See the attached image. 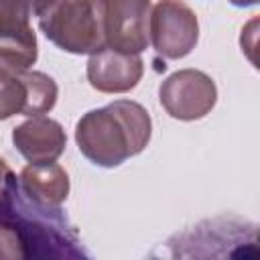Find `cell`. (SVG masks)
<instances>
[{
	"mask_svg": "<svg viewBox=\"0 0 260 260\" xmlns=\"http://www.w3.org/2000/svg\"><path fill=\"white\" fill-rule=\"evenodd\" d=\"M14 114H28L26 71L0 69V120H6Z\"/></svg>",
	"mask_w": 260,
	"mask_h": 260,
	"instance_id": "obj_12",
	"label": "cell"
},
{
	"mask_svg": "<svg viewBox=\"0 0 260 260\" xmlns=\"http://www.w3.org/2000/svg\"><path fill=\"white\" fill-rule=\"evenodd\" d=\"M35 2H37V0H32V4H35Z\"/></svg>",
	"mask_w": 260,
	"mask_h": 260,
	"instance_id": "obj_15",
	"label": "cell"
},
{
	"mask_svg": "<svg viewBox=\"0 0 260 260\" xmlns=\"http://www.w3.org/2000/svg\"><path fill=\"white\" fill-rule=\"evenodd\" d=\"M24 191L47 205H61L69 193V177L61 165L53 162H30L20 173Z\"/></svg>",
	"mask_w": 260,
	"mask_h": 260,
	"instance_id": "obj_11",
	"label": "cell"
},
{
	"mask_svg": "<svg viewBox=\"0 0 260 260\" xmlns=\"http://www.w3.org/2000/svg\"><path fill=\"white\" fill-rule=\"evenodd\" d=\"M167 248L173 258H250L258 254V225L219 215L175 234Z\"/></svg>",
	"mask_w": 260,
	"mask_h": 260,
	"instance_id": "obj_4",
	"label": "cell"
},
{
	"mask_svg": "<svg viewBox=\"0 0 260 260\" xmlns=\"http://www.w3.org/2000/svg\"><path fill=\"white\" fill-rule=\"evenodd\" d=\"M150 132V116L138 102L116 100L79 118L75 142L93 165L118 167L146 148Z\"/></svg>",
	"mask_w": 260,
	"mask_h": 260,
	"instance_id": "obj_2",
	"label": "cell"
},
{
	"mask_svg": "<svg viewBox=\"0 0 260 260\" xmlns=\"http://www.w3.org/2000/svg\"><path fill=\"white\" fill-rule=\"evenodd\" d=\"M158 95L171 118L191 122L211 112L217 100V89L207 73L199 69H181L160 83Z\"/></svg>",
	"mask_w": 260,
	"mask_h": 260,
	"instance_id": "obj_7",
	"label": "cell"
},
{
	"mask_svg": "<svg viewBox=\"0 0 260 260\" xmlns=\"http://www.w3.org/2000/svg\"><path fill=\"white\" fill-rule=\"evenodd\" d=\"M32 0H0V69L26 71L37 61V37L30 26Z\"/></svg>",
	"mask_w": 260,
	"mask_h": 260,
	"instance_id": "obj_6",
	"label": "cell"
},
{
	"mask_svg": "<svg viewBox=\"0 0 260 260\" xmlns=\"http://www.w3.org/2000/svg\"><path fill=\"white\" fill-rule=\"evenodd\" d=\"M199 37L195 12L181 0H158L148 16V41L165 59L187 57Z\"/></svg>",
	"mask_w": 260,
	"mask_h": 260,
	"instance_id": "obj_5",
	"label": "cell"
},
{
	"mask_svg": "<svg viewBox=\"0 0 260 260\" xmlns=\"http://www.w3.org/2000/svg\"><path fill=\"white\" fill-rule=\"evenodd\" d=\"M79 258L89 254L61 205L37 201L12 175L0 197V260Z\"/></svg>",
	"mask_w": 260,
	"mask_h": 260,
	"instance_id": "obj_1",
	"label": "cell"
},
{
	"mask_svg": "<svg viewBox=\"0 0 260 260\" xmlns=\"http://www.w3.org/2000/svg\"><path fill=\"white\" fill-rule=\"evenodd\" d=\"M104 10L106 47L138 55L148 47L150 0H100Z\"/></svg>",
	"mask_w": 260,
	"mask_h": 260,
	"instance_id": "obj_8",
	"label": "cell"
},
{
	"mask_svg": "<svg viewBox=\"0 0 260 260\" xmlns=\"http://www.w3.org/2000/svg\"><path fill=\"white\" fill-rule=\"evenodd\" d=\"M12 142L28 162H53L63 154L67 136L59 122L32 116L12 130Z\"/></svg>",
	"mask_w": 260,
	"mask_h": 260,
	"instance_id": "obj_10",
	"label": "cell"
},
{
	"mask_svg": "<svg viewBox=\"0 0 260 260\" xmlns=\"http://www.w3.org/2000/svg\"><path fill=\"white\" fill-rule=\"evenodd\" d=\"M32 6L41 30L61 51L93 55L106 47L100 0H37Z\"/></svg>",
	"mask_w": 260,
	"mask_h": 260,
	"instance_id": "obj_3",
	"label": "cell"
},
{
	"mask_svg": "<svg viewBox=\"0 0 260 260\" xmlns=\"http://www.w3.org/2000/svg\"><path fill=\"white\" fill-rule=\"evenodd\" d=\"M144 63L138 55L120 53L110 47L93 53L87 61V79L102 93H124L138 85Z\"/></svg>",
	"mask_w": 260,
	"mask_h": 260,
	"instance_id": "obj_9",
	"label": "cell"
},
{
	"mask_svg": "<svg viewBox=\"0 0 260 260\" xmlns=\"http://www.w3.org/2000/svg\"><path fill=\"white\" fill-rule=\"evenodd\" d=\"M14 173L10 171V167L0 158V197H2V193H4V189H6V185H8V179L12 177Z\"/></svg>",
	"mask_w": 260,
	"mask_h": 260,
	"instance_id": "obj_13",
	"label": "cell"
},
{
	"mask_svg": "<svg viewBox=\"0 0 260 260\" xmlns=\"http://www.w3.org/2000/svg\"><path fill=\"white\" fill-rule=\"evenodd\" d=\"M234 6H252V4H256L258 0H230Z\"/></svg>",
	"mask_w": 260,
	"mask_h": 260,
	"instance_id": "obj_14",
	"label": "cell"
}]
</instances>
